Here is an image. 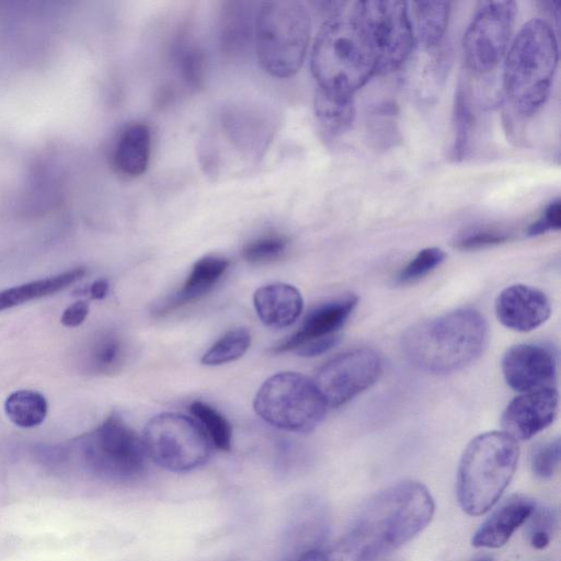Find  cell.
Wrapping results in <instances>:
<instances>
[{"mask_svg": "<svg viewBox=\"0 0 561 561\" xmlns=\"http://www.w3.org/2000/svg\"><path fill=\"white\" fill-rule=\"evenodd\" d=\"M188 410L198 420L211 444L220 450L231 449V425L219 411L201 400L193 401Z\"/></svg>", "mask_w": 561, "mask_h": 561, "instance_id": "obj_27", "label": "cell"}, {"mask_svg": "<svg viewBox=\"0 0 561 561\" xmlns=\"http://www.w3.org/2000/svg\"><path fill=\"white\" fill-rule=\"evenodd\" d=\"M230 8L224 11L221 24L222 45L234 49L242 47L251 33V23H249V13L242 8L243 3H229Z\"/></svg>", "mask_w": 561, "mask_h": 561, "instance_id": "obj_29", "label": "cell"}, {"mask_svg": "<svg viewBox=\"0 0 561 561\" xmlns=\"http://www.w3.org/2000/svg\"><path fill=\"white\" fill-rule=\"evenodd\" d=\"M517 442L505 432L479 434L466 447L457 472V496L470 516L486 513L499 501L516 470Z\"/></svg>", "mask_w": 561, "mask_h": 561, "instance_id": "obj_5", "label": "cell"}, {"mask_svg": "<svg viewBox=\"0 0 561 561\" xmlns=\"http://www.w3.org/2000/svg\"><path fill=\"white\" fill-rule=\"evenodd\" d=\"M203 58L199 51L192 47L182 57L181 65L185 79L193 85L198 84L202 77Z\"/></svg>", "mask_w": 561, "mask_h": 561, "instance_id": "obj_37", "label": "cell"}, {"mask_svg": "<svg viewBox=\"0 0 561 561\" xmlns=\"http://www.w3.org/2000/svg\"><path fill=\"white\" fill-rule=\"evenodd\" d=\"M151 154V131L144 123H131L119 134L112 161L115 170L127 178L146 172Z\"/></svg>", "mask_w": 561, "mask_h": 561, "instance_id": "obj_21", "label": "cell"}, {"mask_svg": "<svg viewBox=\"0 0 561 561\" xmlns=\"http://www.w3.org/2000/svg\"><path fill=\"white\" fill-rule=\"evenodd\" d=\"M528 519H530L528 525L529 543L535 549H545L550 543L558 525L557 511L552 507H535Z\"/></svg>", "mask_w": 561, "mask_h": 561, "instance_id": "obj_32", "label": "cell"}, {"mask_svg": "<svg viewBox=\"0 0 561 561\" xmlns=\"http://www.w3.org/2000/svg\"><path fill=\"white\" fill-rule=\"evenodd\" d=\"M89 302L78 300L70 305L61 314L60 321L65 327L73 328L80 325L89 313Z\"/></svg>", "mask_w": 561, "mask_h": 561, "instance_id": "obj_38", "label": "cell"}, {"mask_svg": "<svg viewBox=\"0 0 561 561\" xmlns=\"http://www.w3.org/2000/svg\"><path fill=\"white\" fill-rule=\"evenodd\" d=\"M314 112L322 130L336 137L348 130L354 116V101L350 96L329 94L317 89Z\"/></svg>", "mask_w": 561, "mask_h": 561, "instance_id": "obj_24", "label": "cell"}, {"mask_svg": "<svg viewBox=\"0 0 561 561\" xmlns=\"http://www.w3.org/2000/svg\"><path fill=\"white\" fill-rule=\"evenodd\" d=\"M381 368V359L375 351L366 347L356 348L323 364L317 371L313 382L327 405L336 408L375 383Z\"/></svg>", "mask_w": 561, "mask_h": 561, "instance_id": "obj_12", "label": "cell"}, {"mask_svg": "<svg viewBox=\"0 0 561 561\" xmlns=\"http://www.w3.org/2000/svg\"><path fill=\"white\" fill-rule=\"evenodd\" d=\"M416 39L425 50L437 49L444 38L450 11L447 1H416L413 3Z\"/></svg>", "mask_w": 561, "mask_h": 561, "instance_id": "obj_23", "label": "cell"}, {"mask_svg": "<svg viewBox=\"0 0 561 561\" xmlns=\"http://www.w3.org/2000/svg\"><path fill=\"white\" fill-rule=\"evenodd\" d=\"M502 371L507 385L520 392L551 387L557 375V357L547 346L518 344L504 354Z\"/></svg>", "mask_w": 561, "mask_h": 561, "instance_id": "obj_14", "label": "cell"}, {"mask_svg": "<svg viewBox=\"0 0 561 561\" xmlns=\"http://www.w3.org/2000/svg\"><path fill=\"white\" fill-rule=\"evenodd\" d=\"M516 11V3L511 0L478 3L462 38L463 57L472 71L490 72L505 57Z\"/></svg>", "mask_w": 561, "mask_h": 561, "instance_id": "obj_11", "label": "cell"}, {"mask_svg": "<svg viewBox=\"0 0 561 561\" xmlns=\"http://www.w3.org/2000/svg\"><path fill=\"white\" fill-rule=\"evenodd\" d=\"M253 408L263 421L277 428L308 433L322 421L328 405L312 380L283 371L262 383Z\"/></svg>", "mask_w": 561, "mask_h": 561, "instance_id": "obj_8", "label": "cell"}, {"mask_svg": "<svg viewBox=\"0 0 561 561\" xmlns=\"http://www.w3.org/2000/svg\"><path fill=\"white\" fill-rule=\"evenodd\" d=\"M551 306L541 290L522 284L504 288L495 300L497 320L506 328L527 332L540 327L550 316Z\"/></svg>", "mask_w": 561, "mask_h": 561, "instance_id": "obj_15", "label": "cell"}, {"mask_svg": "<svg viewBox=\"0 0 561 561\" xmlns=\"http://www.w3.org/2000/svg\"><path fill=\"white\" fill-rule=\"evenodd\" d=\"M251 344V334L245 328L229 330L218 339L202 356L204 365L217 366L242 357Z\"/></svg>", "mask_w": 561, "mask_h": 561, "instance_id": "obj_26", "label": "cell"}, {"mask_svg": "<svg viewBox=\"0 0 561 561\" xmlns=\"http://www.w3.org/2000/svg\"><path fill=\"white\" fill-rule=\"evenodd\" d=\"M486 341L483 316L472 309H460L413 324L403 334L402 347L420 369L448 374L474 362Z\"/></svg>", "mask_w": 561, "mask_h": 561, "instance_id": "obj_2", "label": "cell"}, {"mask_svg": "<svg viewBox=\"0 0 561 561\" xmlns=\"http://www.w3.org/2000/svg\"><path fill=\"white\" fill-rule=\"evenodd\" d=\"M4 411L13 424L23 428H31L39 425L45 420L47 401L37 391L18 390L7 398Z\"/></svg>", "mask_w": 561, "mask_h": 561, "instance_id": "obj_25", "label": "cell"}, {"mask_svg": "<svg viewBox=\"0 0 561 561\" xmlns=\"http://www.w3.org/2000/svg\"><path fill=\"white\" fill-rule=\"evenodd\" d=\"M229 260L218 255H206L197 260L183 285L156 309L163 316L208 294L229 268Z\"/></svg>", "mask_w": 561, "mask_h": 561, "instance_id": "obj_20", "label": "cell"}, {"mask_svg": "<svg viewBox=\"0 0 561 561\" xmlns=\"http://www.w3.org/2000/svg\"><path fill=\"white\" fill-rule=\"evenodd\" d=\"M310 69L318 90L353 98L376 72L374 57L353 19L333 15L312 45Z\"/></svg>", "mask_w": 561, "mask_h": 561, "instance_id": "obj_4", "label": "cell"}, {"mask_svg": "<svg viewBox=\"0 0 561 561\" xmlns=\"http://www.w3.org/2000/svg\"><path fill=\"white\" fill-rule=\"evenodd\" d=\"M560 458L561 444L559 438L538 445L530 457L533 473L540 479L551 478L560 465Z\"/></svg>", "mask_w": 561, "mask_h": 561, "instance_id": "obj_33", "label": "cell"}, {"mask_svg": "<svg viewBox=\"0 0 561 561\" xmlns=\"http://www.w3.org/2000/svg\"><path fill=\"white\" fill-rule=\"evenodd\" d=\"M508 233L492 227H478L461 233L455 240V247L460 250H476L505 242Z\"/></svg>", "mask_w": 561, "mask_h": 561, "instance_id": "obj_34", "label": "cell"}, {"mask_svg": "<svg viewBox=\"0 0 561 561\" xmlns=\"http://www.w3.org/2000/svg\"><path fill=\"white\" fill-rule=\"evenodd\" d=\"M559 60L553 27L541 19L525 23L504 60L503 87L522 115L535 114L547 101Z\"/></svg>", "mask_w": 561, "mask_h": 561, "instance_id": "obj_3", "label": "cell"}, {"mask_svg": "<svg viewBox=\"0 0 561 561\" xmlns=\"http://www.w3.org/2000/svg\"><path fill=\"white\" fill-rule=\"evenodd\" d=\"M71 447L80 467L105 482L136 481L147 468L142 438L117 414L76 438Z\"/></svg>", "mask_w": 561, "mask_h": 561, "instance_id": "obj_7", "label": "cell"}, {"mask_svg": "<svg viewBox=\"0 0 561 561\" xmlns=\"http://www.w3.org/2000/svg\"><path fill=\"white\" fill-rule=\"evenodd\" d=\"M558 404L559 394L552 387L526 391L505 408L502 414L503 432L515 440L531 438L554 421Z\"/></svg>", "mask_w": 561, "mask_h": 561, "instance_id": "obj_13", "label": "cell"}, {"mask_svg": "<svg viewBox=\"0 0 561 561\" xmlns=\"http://www.w3.org/2000/svg\"><path fill=\"white\" fill-rule=\"evenodd\" d=\"M477 561H492V560H491V559H489V558H482V559L477 560Z\"/></svg>", "mask_w": 561, "mask_h": 561, "instance_id": "obj_41", "label": "cell"}, {"mask_svg": "<svg viewBox=\"0 0 561 561\" xmlns=\"http://www.w3.org/2000/svg\"><path fill=\"white\" fill-rule=\"evenodd\" d=\"M561 205L560 199L551 202L545 209L542 216L531 224L527 229L530 237L539 236L552 230L560 229L561 222Z\"/></svg>", "mask_w": 561, "mask_h": 561, "instance_id": "obj_35", "label": "cell"}, {"mask_svg": "<svg viewBox=\"0 0 561 561\" xmlns=\"http://www.w3.org/2000/svg\"><path fill=\"white\" fill-rule=\"evenodd\" d=\"M357 301L358 298L355 295H346L316 307L306 316L299 330L273 347L272 351L274 353L293 352L308 340L337 334Z\"/></svg>", "mask_w": 561, "mask_h": 561, "instance_id": "obj_16", "label": "cell"}, {"mask_svg": "<svg viewBox=\"0 0 561 561\" xmlns=\"http://www.w3.org/2000/svg\"><path fill=\"white\" fill-rule=\"evenodd\" d=\"M351 18L374 57L376 72H392L408 60L415 38L407 2L359 1Z\"/></svg>", "mask_w": 561, "mask_h": 561, "instance_id": "obj_9", "label": "cell"}, {"mask_svg": "<svg viewBox=\"0 0 561 561\" xmlns=\"http://www.w3.org/2000/svg\"><path fill=\"white\" fill-rule=\"evenodd\" d=\"M535 503L524 496H515L496 508L472 536V546L495 549L504 546L514 531L524 524L535 510Z\"/></svg>", "mask_w": 561, "mask_h": 561, "instance_id": "obj_18", "label": "cell"}, {"mask_svg": "<svg viewBox=\"0 0 561 561\" xmlns=\"http://www.w3.org/2000/svg\"><path fill=\"white\" fill-rule=\"evenodd\" d=\"M295 561H328L325 552L319 549H311L302 552Z\"/></svg>", "mask_w": 561, "mask_h": 561, "instance_id": "obj_40", "label": "cell"}, {"mask_svg": "<svg viewBox=\"0 0 561 561\" xmlns=\"http://www.w3.org/2000/svg\"><path fill=\"white\" fill-rule=\"evenodd\" d=\"M142 443L148 457L174 472L194 470L211 454V442L201 424L173 412L152 416L145 426Z\"/></svg>", "mask_w": 561, "mask_h": 561, "instance_id": "obj_10", "label": "cell"}, {"mask_svg": "<svg viewBox=\"0 0 561 561\" xmlns=\"http://www.w3.org/2000/svg\"><path fill=\"white\" fill-rule=\"evenodd\" d=\"M108 291V282L105 278H99L92 283L89 288V296L92 299L100 300L103 299Z\"/></svg>", "mask_w": 561, "mask_h": 561, "instance_id": "obj_39", "label": "cell"}, {"mask_svg": "<svg viewBox=\"0 0 561 561\" xmlns=\"http://www.w3.org/2000/svg\"><path fill=\"white\" fill-rule=\"evenodd\" d=\"M253 305L257 317L265 325L283 329L291 325L300 317L304 299L296 287L273 283L255 290Z\"/></svg>", "mask_w": 561, "mask_h": 561, "instance_id": "obj_19", "label": "cell"}, {"mask_svg": "<svg viewBox=\"0 0 561 561\" xmlns=\"http://www.w3.org/2000/svg\"><path fill=\"white\" fill-rule=\"evenodd\" d=\"M85 272L84 267H76L57 275L3 289L0 291V311L54 295L81 279Z\"/></svg>", "mask_w": 561, "mask_h": 561, "instance_id": "obj_22", "label": "cell"}, {"mask_svg": "<svg viewBox=\"0 0 561 561\" xmlns=\"http://www.w3.org/2000/svg\"><path fill=\"white\" fill-rule=\"evenodd\" d=\"M311 22L299 1L277 0L260 4L254 15L253 42L257 61L275 78L295 76L309 46Z\"/></svg>", "mask_w": 561, "mask_h": 561, "instance_id": "obj_6", "label": "cell"}, {"mask_svg": "<svg viewBox=\"0 0 561 561\" xmlns=\"http://www.w3.org/2000/svg\"><path fill=\"white\" fill-rule=\"evenodd\" d=\"M473 127V114L470 108L466 90L459 87L454 103L455 140L453 154L456 160L463 159L470 150V139Z\"/></svg>", "mask_w": 561, "mask_h": 561, "instance_id": "obj_28", "label": "cell"}, {"mask_svg": "<svg viewBox=\"0 0 561 561\" xmlns=\"http://www.w3.org/2000/svg\"><path fill=\"white\" fill-rule=\"evenodd\" d=\"M445 252L436 247L421 250L397 275L396 283H415L438 267L445 260Z\"/></svg>", "mask_w": 561, "mask_h": 561, "instance_id": "obj_31", "label": "cell"}, {"mask_svg": "<svg viewBox=\"0 0 561 561\" xmlns=\"http://www.w3.org/2000/svg\"><path fill=\"white\" fill-rule=\"evenodd\" d=\"M126 339L114 329L95 332L77 355L79 369L88 375L108 376L118 373L128 358Z\"/></svg>", "mask_w": 561, "mask_h": 561, "instance_id": "obj_17", "label": "cell"}, {"mask_svg": "<svg viewBox=\"0 0 561 561\" xmlns=\"http://www.w3.org/2000/svg\"><path fill=\"white\" fill-rule=\"evenodd\" d=\"M340 341L339 334H333L324 337L308 340L301 343L293 352L302 357H314L327 353L334 347Z\"/></svg>", "mask_w": 561, "mask_h": 561, "instance_id": "obj_36", "label": "cell"}, {"mask_svg": "<svg viewBox=\"0 0 561 561\" xmlns=\"http://www.w3.org/2000/svg\"><path fill=\"white\" fill-rule=\"evenodd\" d=\"M425 485L403 481L380 491L359 510L328 561H378L419 535L434 515Z\"/></svg>", "mask_w": 561, "mask_h": 561, "instance_id": "obj_1", "label": "cell"}, {"mask_svg": "<svg viewBox=\"0 0 561 561\" xmlns=\"http://www.w3.org/2000/svg\"><path fill=\"white\" fill-rule=\"evenodd\" d=\"M288 240L280 234H265L248 242L242 249V256L253 264L273 262L284 255Z\"/></svg>", "mask_w": 561, "mask_h": 561, "instance_id": "obj_30", "label": "cell"}]
</instances>
